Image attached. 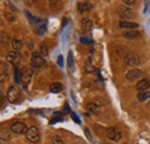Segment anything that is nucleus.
I'll use <instances>...</instances> for the list:
<instances>
[{
  "label": "nucleus",
  "mask_w": 150,
  "mask_h": 144,
  "mask_svg": "<svg viewBox=\"0 0 150 144\" xmlns=\"http://www.w3.org/2000/svg\"><path fill=\"white\" fill-rule=\"evenodd\" d=\"M77 8H79L80 13H86V12H88V11L91 9V5L88 1H81V2H79Z\"/></svg>",
  "instance_id": "obj_16"
},
{
  "label": "nucleus",
  "mask_w": 150,
  "mask_h": 144,
  "mask_svg": "<svg viewBox=\"0 0 150 144\" xmlns=\"http://www.w3.org/2000/svg\"><path fill=\"white\" fill-rule=\"evenodd\" d=\"M22 42L18 39V38H13V40H12V46H13V49H14V51L15 52H19L20 50L22 49Z\"/></svg>",
  "instance_id": "obj_19"
},
{
  "label": "nucleus",
  "mask_w": 150,
  "mask_h": 144,
  "mask_svg": "<svg viewBox=\"0 0 150 144\" xmlns=\"http://www.w3.org/2000/svg\"><path fill=\"white\" fill-rule=\"evenodd\" d=\"M117 12H118V15L121 18H124V21H128L131 20L134 14H133V11H132L129 7H127L126 5H120L117 7Z\"/></svg>",
  "instance_id": "obj_4"
},
{
  "label": "nucleus",
  "mask_w": 150,
  "mask_h": 144,
  "mask_svg": "<svg viewBox=\"0 0 150 144\" xmlns=\"http://www.w3.org/2000/svg\"><path fill=\"white\" fill-rule=\"evenodd\" d=\"M71 116H72V119L74 120L76 124H81V121H80V119H79V116L75 114V113H71Z\"/></svg>",
  "instance_id": "obj_26"
},
{
  "label": "nucleus",
  "mask_w": 150,
  "mask_h": 144,
  "mask_svg": "<svg viewBox=\"0 0 150 144\" xmlns=\"http://www.w3.org/2000/svg\"><path fill=\"white\" fill-rule=\"evenodd\" d=\"M122 2H125V5H132V4H134L135 1H134V0H124Z\"/></svg>",
  "instance_id": "obj_31"
},
{
  "label": "nucleus",
  "mask_w": 150,
  "mask_h": 144,
  "mask_svg": "<svg viewBox=\"0 0 150 144\" xmlns=\"http://www.w3.org/2000/svg\"><path fill=\"white\" fill-rule=\"evenodd\" d=\"M87 108H88V111L91 112V113H97V112H98V105H97V104H94V103H89Z\"/></svg>",
  "instance_id": "obj_23"
},
{
  "label": "nucleus",
  "mask_w": 150,
  "mask_h": 144,
  "mask_svg": "<svg viewBox=\"0 0 150 144\" xmlns=\"http://www.w3.org/2000/svg\"><path fill=\"white\" fill-rule=\"evenodd\" d=\"M20 98H21V91L19 90V88L15 87V85L11 87L8 89V91H7V99H8V102L12 103V104H15V103L19 102Z\"/></svg>",
  "instance_id": "obj_3"
},
{
  "label": "nucleus",
  "mask_w": 150,
  "mask_h": 144,
  "mask_svg": "<svg viewBox=\"0 0 150 144\" xmlns=\"http://www.w3.org/2000/svg\"><path fill=\"white\" fill-rule=\"evenodd\" d=\"M119 27L122 29H127V30H134V29L139 28V24L135 22H131V21H120Z\"/></svg>",
  "instance_id": "obj_14"
},
{
  "label": "nucleus",
  "mask_w": 150,
  "mask_h": 144,
  "mask_svg": "<svg viewBox=\"0 0 150 144\" xmlns=\"http://www.w3.org/2000/svg\"><path fill=\"white\" fill-rule=\"evenodd\" d=\"M7 61L9 64H12L14 67H18V65L21 61V54L19 52H15V51H12L7 54Z\"/></svg>",
  "instance_id": "obj_9"
},
{
  "label": "nucleus",
  "mask_w": 150,
  "mask_h": 144,
  "mask_svg": "<svg viewBox=\"0 0 150 144\" xmlns=\"http://www.w3.org/2000/svg\"><path fill=\"white\" fill-rule=\"evenodd\" d=\"M33 69L29 68V67H23L21 71H20V81L22 82V84L27 88L29 85V83L31 82V78H33Z\"/></svg>",
  "instance_id": "obj_1"
},
{
  "label": "nucleus",
  "mask_w": 150,
  "mask_h": 144,
  "mask_svg": "<svg viewBox=\"0 0 150 144\" xmlns=\"http://www.w3.org/2000/svg\"><path fill=\"white\" fill-rule=\"evenodd\" d=\"M8 78V65L0 60V83H4Z\"/></svg>",
  "instance_id": "obj_11"
},
{
  "label": "nucleus",
  "mask_w": 150,
  "mask_h": 144,
  "mask_svg": "<svg viewBox=\"0 0 150 144\" xmlns=\"http://www.w3.org/2000/svg\"><path fill=\"white\" fill-rule=\"evenodd\" d=\"M84 133H86V136H87V137H88V138H89V140L91 141V140H93V137H91V134H90V130H89L88 128H86V129H84Z\"/></svg>",
  "instance_id": "obj_27"
},
{
  "label": "nucleus",
  "mask_w": 150,
  "mask_h": 144,
  "mask_svg": "<svg viewBox=\"0 0 150 144\" xmlns=\"http://www.w3.org/2000/svg\"><path fill=\"white\" fill-rule=\"evenodd\" d=\"M106 135L112 141H120V138H121V133L119 131V129L117 127H110L106 130Z\"/></svg>",
  "instance_id": "obj_8"
},
{
  "label": "nucleus",
  "mask_w": 150,
  "mask_h": 144,
  "mask_svg": "<svg viewBox=\"0 0 150 144\" xmlns=\"http://www.w3.org/2000/svg\"><path fill=\"white\" fill-rule=\"evenodd\" d=\"M31 66L34 68H43L46 66V60L44 56H42L38 52H34L31 54Z\"/></svg>",
  "instance_id": "obj_2"
},
{
  "label": "nucleus",
  "mask_w": 150,
  "mask_h": 144,
  "mask_svg": "<svg viewBox=\"0 0 150 144\" xmlns=\"http://www.w3.org/2000/svg\"><path fill=\"white\" fill-rule=\"evenodd\" d=\"M33 22L35 23V32L37 35H44L46 31V22L43 20H37Z\"/></svg>",
  "instance_id": "obj_12"
},
{
  "label": "nucleus",
  "mask_w": 150,
  "mask_h": 144,
  "mask_svg": "<svg viewBox=\"0 0 150 144\" xmlns=\"http://www.w3.org/2000/svg\"><path fill=\"white\" fill-rule=\"evenodd\" d=\"M53 144H64V142L59 137H53Z\"/></svg>",
  "instance_id": "obj_28"
},
{
  "label": "nucleus",
  "mask_w": 150,
  "mask_h": 144,
  "mask_svg": "<svg viewBox=\"0 0 150 144\" xmlns=\"http://www.w3.org/2000/svg\"><path fill=\"white\" fill-rule=\"evenodd\" d=\"M25 136H27L28 141H29V142H31V143H36L37 141H39V138H40L39 130H38L37 127H35V126H31V127H29V128H28Z\"/></svg>",
  "instance_id": "obj_5"
},
{
  "label": "nucleus",
  "mask_w": 150,
  "mask_h": 144,
  "mask_svg": "<svg viewBox=\"0 0 150 144\" xmlns=\"http://www.w3.org/2000/svg\"><path fill=\"white\" fill-rule=\"evenodd\" d=\"M149 97H150V93L147 92V91H141V92H139V95H137V99H139L140 102H144V100H147Z\"/></svg>",
  "instance_id": "obj_22"
},
{
  "label": "nucleus",
  "mask_w": 150,
  "mask_h": 144,
  "mask_svg": "<svg viewBox=\"0 0 150 144\" xmlns=\"http://www.w3.org/2000/svg\"><path fill=\"white\" fill-rule=\"evenodd\" d=\"M0 144H1V138H0Z\"/></svg>",
  "instance_id": "obj_33"
},
{
  "label": "nucleus",
  "mask_w": 150,
  "mask_h": 144,
  "mask_svg": "<svg viewBox=\"0 0 150 144\" xmlns=\"http://www.w3.org/2000/svg\"><path fill=\"white\" fill-rule=\"evenodd\" d=\"M4 103H5V98H4V95L0 92V107L4 105Z\"/></svg>",
  "instance_id": "obj_30"
},
{
  "label": "nucleus",
  "mask_w": 150,
  "mask_h": 144,
  "mask_svg": "<svg viewBox=\"0 0 150 144\" xmlns=\"http://www.w3.org/2000/svg\"><path fill=\"white\" fill-rule=\"evenodd\" d=\"M125 61H126V65L128 67H136L140 64V56L136 53H134V52H131V53L127 54Z\"/></svg>",
  "instance_id": "obj_6"
},
{
  "label": "nucleus",
  "mask_w": 150,
  "mask_h": 144,
  "mask_svg": "<svg viewBox=\"0 0 150 144\" xmlns=\"http://www.w3.org/2000/svg\"><path fill=\"white\" fill-rule=\"evenodd\" d=\"M38 53L40 54L42 56H44V58L49 54V49H47V45L45 43H40L39 44V51H38Z\"/></svg>",
  "instance_id": "obj_20"
},
{
  "label": "nucleus",
  "mask_w": 150,
  "mask_h": 144,
  "mask_svg": "<svg viewBox=\"0 0 150 144\" xmlns=\"http://www.w3.org/2000/svg\"><path fill=\"white\" fill-rule=\"evenodd\" d=\"M86 71H87V72H89V73L95 72V71H96V68H95L94 65H93V60H91V58H90V56L86 60Z\"/></svg>",
  "instance_id": "obj_21"
},
{
  "label": "nucleus",
  "mask_w": 150,
  "mask_h": 144,
  "mask_svg": "<svg viewBox=\"0 0 150 144\" xmlns=\"http://www.w3.org/2000/svg\"><path fill=\"white\" fill-rule=\"evenodd\" d=\"M150 88V78H142L137 83H136V90L141 91H146L147 89Z\"/></svg>",
  "instance_id": "obj_13"
},
{
  "label": "nucleus",
  "mask_w": 150,
  "mask_h": 144,
  "mask_svg": "<svg viewBox=\"0 0 150 144\" xmlns=\"http://www.w3.org/2000/svg\"><path fill=\"white\" fill-rule=\"evenodd\" d=\"M143 76V72L142 71H140V69H137V68H133L131 69L129 72L126 74V78L128 80V81H135V80H139V78H141Z\"/></svg>",
  "instance_id": "obj_10"
},
{
  "label": "nucleus",
  "mask_w": 150,
  "mask_h": 144,
  "mask_svg": "<svg viewBox=\"0 0 150 144\" xmlns=\"http://www.w3.org/2000/svg\"><path fill=\"white\" fill-rule=\"evenodd\" d=\"M57 113H58V112H57ZM57 113H56L57 116H54V118L51 119L50 124H57V122H59V121H62V115H58Z\"/></svg>",
  "instance_id": "obj_25"
},
{
  "label": "nucleus",
  "mask_w": 150,
  "mask_h": 144,
  "mask_svg": "<svg viewBox=\"0 0 150 144\" xmlns=\"http://www.w3.org/2000/svg\"><path fill=\"white\" fill-rule=\"evenodd\" d=\"M81 25H82V29L83 31H90L91 28H93V21L90 18H82L81 21Z\"/></svg>",
  "instance_id": "obj_17"
},
{
  "label": "nucleus",
  "mask_w": 150,
  "mask_h": 144,
  "mask_svg": "<svg viewBox=\"0 0 150 144\" xmlns=\"http://www.w3.org/2000/svg\"><path fill=\"white\" fill-rule=\"evenodd\" d=\"M62 90V84L60 82H53L52 84H50V91L53 93H58Z\"/></svg>",
  "instance_id": "obj_18"
},
{
  "label": "nucleus",
  "mask_w": 150,
  "mask_h": 144,
  "mask_svg": "<svg viewBox=\"0 0 150 144\" xmlns=\"http://www.w3.org/2000/svg\"><path fill=\"white\" fill-rule=\"evenodd\" d=\"M65 111H66V112H69V107H68V105H66V106H65Z\"/></svg>",
  "instance_id": "obj_32"
},
{
  "label": "nucleus",
  "mask_w": 150,
  "mask_h": 144,
  "mask_svg": "<svg viewBox=\"0 0 150 144\" xmlns=\"http://www.w3.org/2000/svg\"><path fill=\"white\" fill-rule=\"evenodd\" d=\"M58 64H59V66H60V67H62V65H64L62 55H59V56H58Z\"/></svg>",
  "instance_id": "obj_29"
},
{
  "label": "nucleus",
  "mask_w": 150,
  "mask_h": 144,
  "mask_svg": "<svg viewBox=\"0 0 150 144\" xmlns=\"http://www.w3.org/2000/svg\"><path fill=\"white\" fill-rule=\"evenodd\" d=\"M122 36L126 39H136V38L141 37V32L139 30H128V31H125L122 34Z\"/></svg>",
  "instance_id": "obj_15"
},
{
  "label": "nucleus",
  "mask_w": 150,
  "mask_h": 144,
  "mask_svg": "<svg viewBox=\"0 0 150 144\" xmlns=\"http://www.w3.org/2000/svg\"><path fill=\"white\" fill-rule=\"evenodd\" d=\"M68 67H69L71 71L74 69V59H73V53L72 52L68 53Z\"/></svg>",
  "instance_id": "obj_24"
},
{
  "label": "nucleus",
  "mask_w": 150,
  "mask_h": 144,
  "mask_svg": "<svg viewBox=\"0 0 150 144\" xmlns=\"http://www.w3.org/2000/svg\"><path fill=\"white\" fill-rule=\"evenodd\" d=\"M11 130H12V133H14V134L21 135V134H27L28 128H27V126H25L23 122L16 121V122H14V124L11 126Z\"/></svg>",
  "instance_id": "obj_7"
},
{
  "label": "nucleus",
  "mask_w": 150,
  "mask_h": 144,
  "mask_svg": "<svg viewBox=\"0 0 150 144\" xmlns=\"http://www.w3.org/2000/svg\"><path fill=\"white\" fill-rule=\"evenodd\" d=\"M81 144H82V143H81Z\"/></svg>",
  "instance_id": "obj_34"
}]
</instances>
